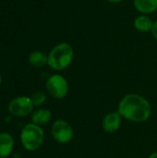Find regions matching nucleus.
Segmentation results:
<instances>
[{
  "mask_svg": "<svg viewBox=\"0 0 157 158\" xmlns=\"http://www.w3.org/2000/svg\"><path fill=\"white\" fill-rule=\"evenodd\" d=\"M117 111L122 118L134 123H142L150 118L152 106L145 97L137 94H129L119 101Z\"/></svg>",
  "mask_w": 157,
  "mask_h": 158,
  "instance_id": "nucleus-1",
  "label": "nucleus"
},
{
  "mask_svg": "<svg viewBox=\"0 0 157 158\" xmlns=\"http://www.w3.org/2000/svg\"><path fill=\"white\" fill-rule=\"evenodd\" d=\"M48 66L56 71H62L69 67L74 58V50L71 44L60 43L49 52Z\"/></svg>",
  "mask_w": 157,
  "mask_h": 158,
  "instance_id": "nucleus-2",
  "label": "nucleus"
},
{
  "mask_svg": "<svg viewBox=\"0 0 157 158\" xmlns=\"http://www.w3.org/2000/svg\"><path fill=\"white\" fill-rule=\"evenodd\" d=\"M43 130L40 126L31 122L26 124L19 134V141L22 147L29 152L37 151L43 145Z\"/></svg>",
  "mask_w": 157,
  "mask_h": 158,
  "instance_id": "nucleus-3",
  "label": "nucleus"
},
{
  "mask_svg": "<svg viewBox=\"0 0 157 158\" xmlns=\"http://www.w3.org/2000/svg\"><path fill=\"white\" fill-rule=\"evenodd\" d=\"M45 88L48 94L56 99H63L68 93V82L67 79L60 74L51 75L45 82Z\"/></svg>",
  "mask_w": 157,
  "mask_h": 158,
  "instance_id": "nucleus-4",
  "label": "nucleus"
},
{
  "mask_svg": "<svg viewBox=\"0 0 157 158\" xmlns=\"http://www.w3.org/2000/svg\"><path fill=\"white\" fill-rule=\"evenodd\" d=\"M33 107L34 106L31 103V97L21 95L13 98L9 102L7 111L13 117L24 118L33 112Z\"/></svg>",
  "mask_w": 157,
  "mask_h": 158,
  "instance_id": "nucleus-5",
  "label": "nucleus"
},
{
  "mask_svg": "<svg viewBox=\"0 0 157 158\" xmlns=\"http://www.w3.org/2000/svg\"><path fill=\"white\" fill-rule=\"evenodd\" d=\"M53 139L60 144H67L72 141L74 131L71 125L64 119H56L51 127Z\"/></svg>",
  "mask_w": 157,
  "mask_h": 158,
  "instance_id": "nucleus-6",
  "label": "nucleus"
},
{
  "mask_svg": "<svg viewBox=\"0 0 157 158\" xmlns=\"http://www.w3.org/2000/svg\"><path fill=\"white\" fill-rule=\"evenodd\" d=\"M122 123V117L118 111H113L107 113L103 120H102V127L105 132L113 133L119 130Z\"/></svg>",
  "mask_w": 157,
  "mask_h": 158,
  "instance_id": "nucleus-7",
  "label": "nucleus"
},
{
  "mask_svg": "<svg viewBox=\"0 0 157 158\" xmlns=\"http://www.w3.org/2000/svg\"><path fill=\"white\" fill-rule=\"evenodd\" d=\"M15 141L8 132H0V158L8 157L14 149Z\"/></svg>",
  "mask_w": 157,
  "mask_h": 158,
  "instance_id": "nucleus-8",
  "label": "nucleus"
},
{
  "mask_svg": "<svg viewBox=\"0 0 157 158\" xmlns=\"http://www.w3.org/2000/svg\"><path fill=\"white\" fill-rule=\"evenodd\" d=\"M52 118V113L49 109L46 108H38L37 110L33 111L31 113V123L38 125V126H43L50 122Z\"/></svg>",
  "mask_w": 157,
  "mask_h": 158,
  "instance_id": "nucleus-9",
  "label": "nucleus"
},
{
  "mask_svg": "<svg viewBox=\"0 0 157 158\" xmlns=\"http://www.w3.org/2000/svg\"><path fill=\"white\" fill-rule=\"evenodd\" d=\"M133 5L137 11L144 15L157 10V0H133Z\"/></svg>",
  "mask_w": 157,
  "mask_h": 158,
  "instance_id": "nucleus-10",
  "label": "nucleus"
},
{
  "mask_svg": "<svg viewBox=\"0 0 157 158\" xmlns=\"http://www.w3.org/2000/svg\"><path fill=\"white\" fill-rule=\"evenodd\" d=\"M154 21L152 19L144 14H142L134 19V27L140 32H149L152 31Z\"/></svg>",
  "mask_w": 157,
  "mask_h": 158,
  "instance_id": "nucleus-11",
  "label": "nucleus"
},
{
  "mask_svg": "<svg viewBox=\"0 0 157 158\" xmlns=\"http://www.w3.org/2000/svg\"><path fill=\"white\" fill-rule=\"evenodd\" d=\"M28 61L35 68H43L48 64V56L39 50L32 51L28 56Z\"/></svg>",
  "mask_w": 157,
  "mask_h": 158,
  "instance_id": "nucleus-12",
  "label": "nucleus"
},
{
  "mask_svg": "<svg viewBox=\"0 0 157 158\" xmlns=\"http://www.w3.org/2000/svg\"><path fill=\"white\" fill-rule=\"evenodd\" d=\"M31 103L34 107H39L45 103L46 94H45V93H43L42 91H37L31 94Z\"/></svg>",
  "mask_w": 157,
  "mask_h": 158,
  "instance_id": "nucleus-13",
  "label": "nucleus"
},
{
  "mask_svg": "<svg viewBox=\"0 0 157 158\" xmlns=\"http://www.w3.org/2000/svg\"><path fill=\"white\" fill-rule=\"evenodd\" d=\"M151 32H152V35L154 36V38L157 41V20H155L154 22V25H153V28H152Z\"/></svg>",
  "mask_w": 157,
  "mask_h": 158,
  "instance_id": "nucleus-14",
  "label": "nucleus"
},
{
  "mask_svg": "<svg viewBox=\"0 0 157 158\" xmlns=\"http://www.w3.org/2000/svg\"><path fill=\"white\" fill-rule=\"evenodd\" d=\"M109 3H114V4H118V3H121L123 0H105Z\"/></svg>",
  "mask_w": 157,
  "mask_h": 158,
  "instance_id": "nucleus-15",
  "label": "nucleus"
},
{
  "mask_svg": "<svg viewBox=\"0 0 157 158\" xmlns=\"http://www.w3.org/2000/svg\"><path fill=\"white\" fill-rule=\"evenodd\" d=\"M148 158H157V152H155V153H153V154H151Z\"/></svg>",
  "mask_w": 157,
  "mask_h": 158,
  "instance_id": "nucleus-16",
  "label": "nucleus"
},
{
  "mask_svg": "<svg viewBox=\"0 0 157 158\" xmlns=\"http://www.w3.org/2000/svg\"><path fill=\"white\" fill-rule=\"evenodd\" d=\"M1 83H2V77H1V74H0V85H1Z\"/></svg>",
  "mask_w": 157,
  "mask_h": 158,
  "instance_id": "nucleus-17",
  "label": "nucleus"
}]
</instances>
